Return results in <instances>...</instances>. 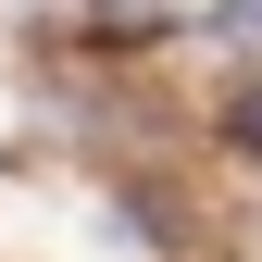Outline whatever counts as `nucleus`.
I'll list each match as a JSON object with an SVG mask.
<instances>
[{"mask_svg":"<svg viewBox=\"0 0 262 262\" xmlns=\"http://www.w3.org/2000/svg\"><path fill=\"white\" fill-rule=\"evenodd\" d=\"M62 13H75V25H113V38H150L162 0H62Z\"/></svg>","mask_w":262,"mask_h":262,"instance_id":"obj_1","label":"nucleus"},{"mask_svg":"<svg viewBox=\"0 0 262 262\" xmlns=\"http://www.w3.org/2000/svg\"><path fill=\"white\" fill-rule=\"evenodd\" d=\"M225 138H237V150L262 162V88H250V100H225Z\"/></svg>","mask_w":262,"mask_h":262,"instance_id":"obj_2","label":"nucleus"},{"mask_svg":"<svg viewBox=\"0 0 262 262\" xmlns=\"http://www.w3.org/2000/svg\"><path fill=\"white\" fill-rule=\"evenodd\" d=\"M225 25H237V38H262V0H225Z\"/></svg>","mask_w":262,"mask_h":262,"instance_id":"obj_3","label":"nucleus"}]
</instances>
